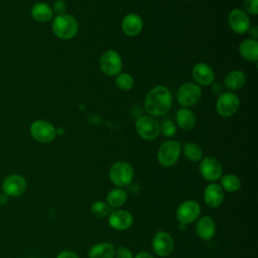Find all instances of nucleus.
I'll return each mask as SVG.
<instances>
[{"instance_id": "22", "label": "nucleus", "mask_w": 258, "mask_h": 258, "mask_svg": "<svg viewBox=\"0 0 258 258\" xmlns=\"http://www.w3.org/2000/svg\"><path fill=\"white\" fill-rule=\"evenodd\" d=\"M239 52L245 59L256 62L258 59V41L252 38L243 40L239 45Z\"/></svg>"}, {"instance_id": "32", "label": "nucleus", "mask_w": 258, "mask_h": 258, "mask_svg": "<svg viewBox=\"0 0 258 258\" xmlns=\"http://www.w3.org/2000/svg\"><path fill=\"white\" fill-rule=\"evenodd\" d=\"M134 255L132 254L131 250L125 246H120L115 249V256L114 258H133Z\"/></svg>"}, {"instance_id": "5", "label": "nucleus", "mask_w": 258, "mask_h": 258, "mask_svg": "<svg viewBox=\"0 0 258 258\" xmlns=\"http://www.w3.org/2000/svg\"><path fill=\"white\" fill-rule=\"evenodd\" d=\"M30 135L40 143H49L56 136L55 127L46 120H36L29 127Z\"/></svg>"}, {"instance_id": "12", "label": "nucleus", "mask_w": 258, "mask_h": 258, "mask_svg": "<svg viewBox=\"0 0 258 258\" xmlns=\"http://www.w3.org/2000/svg\"><path fill=\"white\" fill-rule=\"evenodd\" d=\"M151 247L157 256L167 257L173 251L174 241L168 232L158 231L152 239Z\"/></svg>"}, {"instance_id": "35", "label": "nucleus", "mask_w": 258, "mask_h": 258, "mask_svg": "<svg viewBox=\"0 0 258 258\" xmlns=\"http://www.w3.org/2000/svg\"><path fill=\"white\" fill-rule=\"evenodd\" d=\"M248 32H249L250 36L252 37V39H256L257 40V37H258V27H257V25L250 26L249 29H248Z\"/></svg>"}, {"instance_id": "39", "label": "nucleus", "mask_w": 258, "mask_h": 258, "mask_svg": "<svg viewBox=\"0 0 258 258\" xmlns=\"http://www.w3.org/2000/svg\"><path fill=\"white\" fill-rule=\"evenodd\" d=\"M178 228H179V230L183 231V230H185V229H186V225H184V224H180V223H179Z\"/></svg>"}, {"instance_id": "15", "label": "nucleus", "mask_w": 258, "mask_h": 258, "mask_svg": "<svg viewBox=\"0 0 258 258\" xmlns=\"http://www.w3.org/2000/svg\"><path fill=\"white\" fill-rule=\"evenodd\" d=\"M228 22L231 29L239 34L247 32L249 27L251 26L248 14L240 8H235L231 10L228 16Z\"/></svg>"}, {"instance_id": "19", "label": "nucleus", "mask_w": 258, "mask_h": 258, "mask_svg": "<svg viewBox=\"0 0 258 258\" xmlns=\"http://www.w3.org/2000/svg\"><path fill=\"white\" fill-rule=\"evenodd\" d=\"M123 32L128 36L138 35L143 27V21L141 17L135 13L127 14L121 23Z\"/></svg>"}, {"instance_id": "11", "label": "nucleus", "mask_w": 258, "mask_h": 258, "mask_svg": "<svg viewBox=\"0 0 258 258\" xmlns=\"http://www.w3.org/2000/svg\"><path fill=\"white\" fill-rule=\"evenodd\" d=\"M135 129L141 138L153 140L160 132V125L151 116H141L135 122Z\"/></svg>"}, {"instance_id": "31", "label": "nucleus", "mask_w": 258, "mask_h": 258, "mask_svg": "<svg viewBox=\"0 0 258 258\" xmlns=\"http://www.w3.org/2000/svg\"><path fill=\"white\" fill-rule=\"evenodd\" d=\"M244 7L246 13L251 15H257L258 13V0H244Z\"/></svg>"}, {"instance_id": "33", "label": "nucleus", "mask_w": 258, "mask_h": 258, "mask_svg": "<svg viewBox=\"0 0 258 258\" xmlns=\"http://www.w3.org/2000/svg\"><path fill=\"white\" fill-rule=\"evenodd\" d=\"M52 12L55 13L56 15H60V14H63L66 12V9H67V5H66V2L63 0H55L53 3H52Z\"/></svg>"}, {"instance_id": "9", "label": "nucleus", "mask_w": 258, "mask_h": 258, "mask_svg": "<svg viewBox=\"0 0 258 258\" xmlns=\"http://www.w3.org/2000/svg\"><path fill=\"white\" fill-rule=\"evenodd\" d=\"M176 220L180 224L188 225L197 221L201 216V206L195 200L182 202L176 209Z\"/></svg>"}, {"instance_id": "20", "label": "nucleus", "mask_w": 258, "mask_h": 258, "mask_svg": "<svg viewBox=\"0 0 258 258\" xmlns=\"http://www.w3.org/2000/svg\"><path fill=\"white\" fill-rule=\"evenodd\" d=\"M32 18L39 23H46L53 18L51 7L45 2H36L30 10Z\"/></svg>"}, {"instance_id": "3", "label": "nucleus", "mask_w": 258, "mask_h": 258, "mask_svg": "<svg viewBox=\"0 0 258 258\" xmlns=\"http://www.w3.org/2000/svg\"><path fill=\"white\" fill-rule=\"evenodd\" d=\"M109 178L116 187H125L132 182L134 169L127 161H117L110 167Z\"/></svg>"}, {"instance_id": "16", "label": "nucleus", "mask_w": 258, "mask_h": 258, "mask_svg": "<svg viewBox=\"0 0 258 258\" xmlns=\"http://www.w3.org/2000/svg\"><path fill=\"white\" fill-rule=\"evenodd\" d=\"M191 76L197 85L204 87L212 85L215 80V73L213 69L205 62L196 63L191 69Z\"/></svg>"}, {"instance_id": "26", "label": "nucleus", "mask_w": 258, "mask_h": 258, "mask_svg": "<svg viewBox=\"0 0 258 258\" xmlns=\"http://www.w3.org/2000/svg\"><path fill=\"white\" fill-rule=\"evenodd\" d=\"M220 180H221L220 182L221 187L223 188L224 191H228V192H235L239 190L242 184L240 178L233 173H227L222 175Z\"/></svg>"}, {"instance_id": "6", "label": "nucleus", "mask_w": 258, "mask_h": 258, "mask_svg": "<svg viewBox=\"0 0 258 258\" xmlns=\"http://www.w3.org/2000/svg\"><path fill=\"white\" fill-rule=\"evenodd\" d=\"M177 101L180 106L187 108L196 105L202 98V89L196 83L182 84L177 91Z\"/></svg>"}, {"instance_id": "37", "label": "nucleus", "mask_w": 258, "mask_h": 258, "mask_svg": "<svg viewBox=\"0 0 258 258\" xmlns=\"http://www.w3.org/2000/svg\"><path fill=\"white\" fill-rule=\"evenodd\" d=\"M133 258H154L152 254H150L149 252H146V251H141V252H138Z\"/></svg>"}, {"instance_id": "21", "label": "nucleus", "mask_w": 258, "mask_h": 258, "mask_svg": "<svg viewBox=\"0 0 258 258\" xmlns=\"http://www.w3.org/2000/svg\"><path fill=\"white\" fill-rule=\"evenodd\" d=\"M115 246L110 242H101L93 245L89 250V258H114Z\"/></svg>"}, {"instance_id": "30", "label": "nucleus", "mask_w": 258, "mask_h": 258, "mask_svg": "<svg viewBox=\"0 0 258 258\" xmlns=\"http://www.w3.org/2000/svg\"><path fill=\"white\" fill-rule=\"evenodd\" d=\"M176 132V126L174 125L173 122H171L170 120H166L162 123L161 125V133L165 136V137H171L175 134Z\"/></svg>"}, {"instance_id": "36", "label": "nucleus", "mask_w": 258, "mask_h": 258, "mask_svg": "<svg viewBox=\"0 0 258 258\" xmlns=\"http://www.w3.org/2000/svg\"><path fill=\"white\" fill-rule=\"evenodd\" d=\"M222 90H223V87L221 86V84H219V83H214L213 85H212V91H213V93L214 94H216V95H220L221 93H222Z\"/></svg>"}, {"instance_id": "23", "label": "nucleus", "mask_w": 258, "mask_h": 258, "mask_svg": "<svg viewBox=\"0 0 258 258\" xmlns=\"http://www.w3.org/2000/svg\"><path fill=\"white\" fill-rule=\"evenodd\" d=\"M246 82V75L240 70H234L230 72L224 79V86L226 89L236 91L241 89Z\"/></svg>"}, {"instance_id": "29", "label": "nucleus", "mask_w": 258, "mask_h": 258, "mask_svg": "<svg viewBox=\"0 0 258 258\" xmlns=\"http://www.w3.org/2000/svg\"><path fill=\"white\" fill-rule=\"evenodd\" d=\"M115 83H116V86L120 90L128 91L133 87L134 81H133V78L131 77V75H129L127 73H120L116 76Z\"/></svg>"}, {"instance_id": "38", "label": "nucleus", "mask_w": 258, "mask_h": 258, "mask_svg": "<svg viewBox=\"0 0 258 258\" xmlns=\"http://www.w3.org/2000/svg\"><path fill=\"white\" fill-rule=\"evenodd\" d=\"M7 202H8V196L5 195L4 192H1L0 194V206L5 205Z\"/></svg>"}, {"instance_id": "1", "label": "nucleus", "mask_w": 258, "mask_h": 258, "mask_svg": "<svg viewBox=\"0 0 258 258\" xmlns=\"http://www.w3.org/2000/svg\"><path fill=\"white\" fill-rule=\"evenodd\" d=\"M172 103V97L170 91L165 86H155L146 95L144 101L145 110L151 116H163L165 115Z\"/></svg>"}, {"instance_id": "4", "label": "nucleus", "mask_w": 258, "mask_h": 258, "mask_svg": "<svg viewBox=\"0 0 258 258\" xmlns=\"http://www.w3.org/2000/svg\"><path fill=\"white\" fill-rule=\"evenodd\" d=\"M181 144L175 140L163 142L157 151V160L164 167L174 165L180 156Z\"/></svg>"}, {"instance_id": "24", "label": "nucleus", "mask_w": 258, "mask_h": 258, "mask_svg": "<svg viewBox=\"0 0 258 258\" xmlns=\"http://www.w3.org/2000/svg\"><path fill=\"white\" fill-rule=\"evenodd\" d=\"M175 119L178 127L183 130H190L196 124V115L195 113L187 108H180L175 114Z\"/></svg>"}, {"instance_id": "27", "label": "nucleus", "mask_w": 258, "mask_h": 258, "mask_svg": "<svg viewBox=\"0 0 258 258\" xmlns=\"http://www.w3.org/2000/svg\"><path fill=\"white\" fill-rule=\"evenodd\" d=\"M181 151L184 156L192 162L201 161L203 158V150L200 145L194 142H186L181 146Z\"/></svg>"}, {"instance_id": "17", "label": "nucleus", "mask_w": 258, "mask_h": 258, "mask_svg": "<svg viewBox=\"0 0 258 258\" xmlns=\"http://www.w3.org/2000/svg\"><path fill=\"white\" fill-rule=\"evenodd\" d=\"M203 197L205 204L209 208L216 209L223 204L225 199V191L220 184L212 182L205 187Z\"/></svg>"}, {"instance_id": "10", "label": "nucleus", "mask_w": 258, "mask_h": 258, "mask_svg": "<svg viewBox=\"0 0 258 258\" xmlns=\"http://www.w3.org/2000/svg\"><path fill=\"white\" fill-rule=\"evenodd\" d=\"M199 170L203 178L210 182L220 179L223 175V167L221 162L213 156L202 158L199 165Z\"/></svg>"}, {"instance_id": "14", "label": "nucleus", "mask_w": 258, "mask_h": 258, "mask_svg": "<svg viewBox=\"0 0 258 258\" xmlns=\"http://www.w3.org/2000/svg\"><path fill=\"white\" fill-rule=\"evenodd\" d=\"M133 216L127 210H112L108 216L109 226L116 231H125L133 224Z\"/></svg>"}, {"instance_id": "25", "label": "nucleus", "mask_w": 258, "mask_h": 258, "mask_svg": "<svg viewBox=\"0 0 258 258\" xmlns=\"http://www.w3.org/2000/svg\"><path fill=\"white\" fill-rule=\"evenodd\" d=\"M127 199V191L123 187H114L107 194L106 203L112 209H117L123 206L126 203Z\"/></svg>"}, {"instance_id": "18", "label": "nucleus", "mask_w": 258, "mask_h": 258, "mask_svg": "<svg viewBox=\"0 0 258 258\" xmlns=\"http://www.w3.org/2000/svg\"><path fill=\"white\" fill-rule=\"evenodd\" d=\"M217 232V226L214 219L210 216H203L198 219L196 224V233L204 241H211Z\"/></svg>"}, {"instance_id": "34", "label": "nucleus", "mask_w": 258, "mask_h": 258, "mask_svg": "<svg viewBox=\"0 0 258 258\" xmlns=\"http://www.w3.org/2000/svg\"><path fill=\"white\" fill-rule=\"evenodd\" d=\"M55 258H80L79 255L73 251H70V250H63V251H60Z\"/></svg>"}, {"instance_id": "7", "label": "nucleus", "mask_w": 258, "mask_h": 258, "mask_svg": "<svg viewBox=\"0 0 258 258\" xmlns=\"http://www.w3.org/2000/svg\"><path fill=\"white\" fill-rule=\"evenodd\" d=\"M99 64L103 74L109 77H115L121 73L122 58L116 50L109 49L102 53Z\"/></svg>"}, {"instance_id": "28", "label": "nucleus", "mask_w": 258, "mask_h": 258, "mask_svg": "<svg viewBox=\"0 0 258 258\" xmlns=\"http://www.w3.org/2000/svg\"><path fill=\"white\" fill-rule=\"evenodd\" d=\"M111 212L112 208L104 201H96L91 206V214L97 219L108 218Z\"/></svg>"}, {"instance_id": "2", "label": "nucleus", "mask_w": 258, "mask_h": 258, "mask_svg": "<svg viewBox=\"0 0 258 258\" xmlns=\"http://www.w3.org/2000/svg\"><path fill=\"white\" fill-rule=\"evenodd\" d=\"M51 29L56 37L67 40L73 38L77 34L79 24L75 17L63 13L52 18Z\"/></svg>"}, {"instance_id": "13", "label": "nucleus", "mask_w": 258, "mask_h": 258, "mask_svg": "<svg viewBox=\"0 0 258 258\" xmlns=\"http://www.w3.org/2000/svg\"><path fill=\"white\" fill-rule=\"evenodd\" d=\"M26 179L19 174H10L2 182V189L8 197H19L26 190Z\"/></svg>"}, {"instance_id": "8", "label": "nucleus", "mask_w": 258, "mask_h": 258, "mask_svg": "<svg viewBox=\"0 0 258 258\" xmlns=\"http://www.w3.org/2000/svg\"><path fill=\"white\" fill-rule=\"evenodd\" d=\"M240 107V100L233 92H222L216 103V110L222 117H231Z\"/></svg>"}]
</instances>
